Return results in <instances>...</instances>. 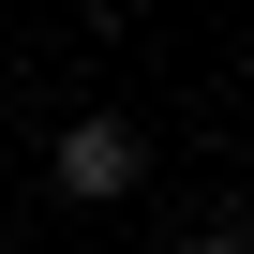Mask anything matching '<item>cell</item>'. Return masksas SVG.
<instances>
[{
    "label": "cell",
    "instance_id": "1",
    "mask_svg": "<svg viewBox=\"0 0 254 254\" xmlns=\"http://www.w3.org/2000/svg\"><path fill=\"white\" fill-rule=\"evenodd\" d=\"M135 180H150L135 120H60V194H135Z\"/></svg>",
    "mask_w": 254,
    "mask_h": 254
},
{
    "label": "cell",
    "instance_id": "2",
    "mask_svg": "<svg viewBox=\"0 0 254 254\" xmlns=\"http://www.w3.org/2000/svg\"><path fill=\"white\" fill-rule=\"evenodd\" d=\"M180 254H254V239H180Z\"/></svg>",
    "mask_w": 254,
    "mask_h": 254
}]
</instances>
